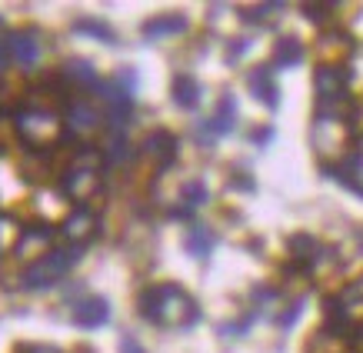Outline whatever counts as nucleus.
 <instances>
[{
	"instance_id": "f03ea898",
	"label": "nucleus",
	"mask_w": 363,
	"mask_h": 353,
	"mask_svg": "<svg viewBox=\"0 0 363 353\" xmlns=\"http://www.w3.org/2000/svg\"><path fill=\"white\" fill-rule=\"evenodd\" d=\"M104 164L107 157L97 147H80L77 157L67 164V170L60 174V190L70 200H87L90 194H97L100 176H104Z\"/></svg>"
},
{
	"instance_id": "9b49d317",
	"label": "nucleus",
	"mask_w": 363,
	"mask_h": 353,
	"mask_svg": "<svg viewBox=\"0 0 363 353\" xmlns=\"http://www.w3.org/2000/svg\"><path fill=\"white\" fill-rule=\"evenodd\" d=\"M233 127H237V97L227 90V94H220L217 113L203 123V133H210V137H223V133H233Z\"/></svg>"
},
{
	"instance_id": "6e6552de",
	"label": "nucleus",
	"mask_w": 363,
	"mask_h": 353,
	"mask_svg": "<svg viewBox=\"0 0 363 353\" xmlns=\"http://www.w3.org/2000/svg\"><path fill=\"white\" fill-rule=\"evenodd\" d=\"M11 40V64L23 67V70H33L37 60H40V40L33 30H13L7 33Z\"/></svg>"
},
{
	"instance_id": "b1692460",
	"label": "nucleus",
	"mask_w": 363,
	"mask_h": 353,
	"mask_svg": "<svg viewBox=\"0 0 363 353\" xmlns=\"http://www.w3.org/2000/svg\"><path fill=\"white\" fill-rule=\"evenodd\" d=\"M286 4H257V11H240L243 21H267L270 13H280Z\"/></svg>"
},
{
	"instance_id": "20e7f679",
	"label": "nucleus",
	"mask_w": 363,
	"mask_h": 353,
	"mask_svg": "<svg viewBox=\"0 0 363 353\" xmlns=\"http://www.w3.org/2000/svg\"><path fill=\"white\" fill-rule=\"evenodd\" d=\"M60 233H64L70 243H77V247H87L90 240H97V233H100L97 213L80 203V207L74 210V213H70L64 223H60Z\"/></svg>"
},
{
	"instance_id": "39448f33",
	"label": "nucleus",
	"mask_w": 363,
	"mask_h": 353,
	"mask_svg": "<svg viewBox=\"0 0 363 353\" xmlns=\"http://www.w3.org/2000/svg\"><path fill=\"white\" fill-rule=\"evenodd\" d=\"M286 247H290V260H294L290 267H294V270H303V274L313 270V267L327 257V247H323L317 237H310V233H294V237L286 240ZM290 267H286V270H290Z\"/></svg>"
},
{
	"instance_id": "7ed1b4c3",
	"label": "nucleus",
	"mask_w": 363,
	"mask_h": 353,
	"mask_svg": "<svg viewBox=\"0 0 363 353\" xmlns=\"http://www.w3.org/2000/svg\"><path fill=\"white\" fill-rule=\"evenodd\" d=\"M80 257H84V247H77V243L50 247L47 254H40L30 267H27V270H23L21 284L27 290H47V287H54V284H60V280L70 274V267L77 264Z\"/></svg>"
},
{
	"instance_id": "f8f14e48",
	"label": "nucleus",
	"mask_w": 363,
	"mask_h": 353,
	"mask_svg": "<svg viewBox=\"0 0 363 353\" xmlns=\"http://www.w3.org/2000/svg\"><path fill=\"white\" fill-rule=\"evenodd\" d=\"M323 323H327V333H333V337H350L353 333L350 307L340 297H327L323 300Z\"/></svg>"
},
{
	"instance_id": "0eeeda50",
	"label": "nucleus",
	"mask_w": 363,
	"mask_h": 353,
	"mask_svg": "<svg viewBox=\"0 0 363 353\" xmlns=\"http://www.w3.org/2000/svg\"><path fill=\"white\" fill-rule=\"evenodd\" d=\"M247 87H250V94L264 103L267 111L280 107V87H277V80H274V67H253L250 74H247Z\"/></svg>"
},
{
	"instance_id": "bb28decb",
	"label": "nucleus",
	"mask_w": 363,
	"mask_h": 353,
	"mask_svg": "<svg viewBox=\"0 0 363 353\" xmlns=\"http://www.w3.org/2000/svg\"><path fill=\"white\" fill-rule=\"evenodd\" d=\"M250 137H253V144H257V147H267L277 137V130H274V127H257Z\"/></svg>"
},
{
	"instance_id": "393cba45",
	"label": "nucleus",
	"mask_w": 363,
	"mask_h": 353,
	"mask_svg": "<svg viewBox=\"0 0 363 353\" xmlns=\"http://www.w3.org/2000/svg\"><path fill=\"white\" fill-rule=\"evenodd\" d=\"M340 300H343V303H347V307H350V303H363V276H360V280H357V284H350V287L343 290V293H340Z\"/></svg>"
},
{
	"instance_id": "1a4fd4ad",
	"label": "nucleus",
	"mask_w": 363,
	"mask_h": 353,
	"mask_svg": "<svg viewBox=\"0 0 363 353\" xmlns=\"http://www.w3.org/2000/svg\"><path fill=\"white\" fill-rule=\"evenodd\" d=\"M60 77L67 80V87H70V90H84V94H90V90L100 87L97 67L90 64V60H84V57H74V60H67L64 70H60Z\"/></svg>"
},
{
	"instance_id": "2eb2a0df",
	"label": "nucleus",
	"mask_w": 363,
	"mask_h": 353,
	"mask_svg": "<svg viewBox=\"0 0 363 353\" xmlns=\"http://www.w3.org/2000/svg\"><path fill=\"white\" fill-rule=\"evenodd\" d=\"M67 127L70 130H94V127H100V113H97V107L94 103H87V100H70L67 103Z\"/></svg>"
},
{
	"instance_id": "5701e85b",
	"label": "nucleus",
	"mask_w": 363,
	"mask_h": 353,
	"mask_svg": "<svg viewBox=\"0 0 363 353\" xmlns=\"http://www.w3.org/2000/svg\"><path fill=\"white\" fill-rule=\"evenodd\" d=\"M300 313H303V300H294V303H290V307L277 317V327H280V330H290V327L300 320Z\"/></svg>"
},
{
	"instance_id": "423d86ee",
	"label": "nucleus",
	"mask_w": 363,
	"mask_h": 353,
	"mask_svg": "<svg viewBox=\"0 0 363 353\" xmlns=\"http://www.w3.org/2000/svg\"><path fill=\"white\" fill-rule=\"evenodd\" d=\"M143 154L154 157L157 160V170L167 174L170 167L177 164V154H180V140H177V133L170 130H154L147 140H143Z\"/></svg>"
},
{
	"instance_id": "aec40b11",
	"label": "nucleus",
	"mask_w": 363,
	"mask_h": 353,
	"mask_svg": "<svg viewBox=\"0 0 363 353\" xmlns=\"http://www.w3.org/2000/svg\"><path fill=\"white\" fill-rule=\"evenodd\" d=\"M104 157H107V164H127L133 157V147H130V140H127V133L123 130L111 133V137L104 140Z\"/></svg>"
},
{
	"instance_id": "f3484780",
	"label": "nucleus",
	"mask_w": 363,
	"mask_h": 353,
	"mask_svg": "<svg viewBox=\"0 0 363 353\" xmlns=\"http://www.w3.org/2000/svg\"><path fill=\"white\" fill-rule=\"evenodd\" d=\"M303 44H300V37H280L274 44V67H297L300 60H303Z\"/></svg>"
},
{
	"instance_id": "a878e982",
	"label": "nucleus",
	"mask_w": 363,
	"mask_h": 353,
	"mask_svg": "<svg viewBox=\"0 0 363 353\" xmlns=\"http://www.w3.org/2000/svg\"><path fill=\"white\" fill-rule=\"evenodd\" d=\"M247 50H250V40H247V37H243V40H233V44L227 47V64H237V57L247 54Z\"/></svg>"
},
{
	"instance_id": "412c9836",
	"label": "nucleus",
	"mask_w": 363,
	"mask_h": 353,
	"mask_svg": "<svg viewBox=\"0 0 363 353\" xmlns=\"http://www.w3.org/2000/svg\"><path fill=\"white\" fill-rule=\"evenodd\" d=\"M74 30L87 33L94 40H104V44H117V33L111 30V23L97 21V17H80V21H74Z\"/></svg>"
},
{
	"instance_id": "dca6fc26",
	"label": "nucleus",
	"mask_w": 363,
	"mask_h": 353,
	"mask_svg": "<svg viewBox=\"0 0 363 353\" xmlns=\"http://www.w3.org/2000/svg\"><path fill=\"white\" fill-rule=\"evenodd\" d=\"M213 243H217V233L210 230L207 223H190L187 230V254L203 260V257L213 254Z\"/></svg>"
},
{
	"instance_id": "4468645a",
	"label": "nucleus",
	"mask_w": 363,
	"mask_h": 353,
	"mask_svg": "<svg viewBox=\"0 0 363 353\" xmlns=\"http://www.w3.org/2000/svg\"><path fill=\"white\" fill-rule=\"evenodd\" d=\"M210 200V190L203 180H190V184H184V190H180V207L170 210V217H184V220H190L194 217V210L203 207Z\"/></svg>"
},
{
	"instance_id": "f257e3e1",
	"label": "nucleus",
	"mask_w": 363,
	"mask_h": 353,
	"mask_svg": "<svg viewBox=\"0 0 363 353\" xmlns=\"http://www.w3.org/2000/svg\"><path fill=\"white\" fill-rule=\"evenodd\" d=\"M137 310H140L143 320L157 323V327H184V330H190L200 320L197 300L190 297L180 284H157V287L140 290Z\"/></svg>"
},
{
	"instance_id": "7c9ffc66",
	"label": "nucleus",
	"mask_w": 363,
	"mask_h": 353,
	"mask_svg": "<svg viewBox=\"0 0 363 353\" xmlns=\"http://www.w3.org/2000/svg\"><path fill=\"white\" fill-rule=\"evenodd\" d=\"M0 27H4V17H0Z\"/></svg>"
},
{
	"instance_id": "6ab92c4d",
	"label": "nucleus",
	"mask_w": 363,
	"mask_h": 353,
	"mask_svg": "<svg viewBox=\"0 0 363 353\" xmlns=\"http://www.w3.org/2000/svg\"><path fill=\"white\" fill-rule=\"evenodd\" d=\"M174 103L180 107V111H197L200 103V84L194 77H187V74H180V77L174 80Z\"/></svg>"
},
{
	"instance_id": "a211bd4d",
	"label": "nucleus",
	"mask_w": 363,
	"mask_h": 353,
	"mask_svg": "<svg viewBox=\"0 0 363 353\" xmlns=\"http://www.w3.org/2000/svg\"><path fill=\"white\" fill-rule=\"evenodd\" d=\"M57 237V230L50 227V223H27L23 227V233H21V240H17V247H13V254H23V250H30V247H50V240Z\"/></svg>"
},
{
	"instance_id": "ddd939ff",
	"label": "nucleus",
	"mask_w": 363,
	"mask_h": 353,
	"mask_svg": "<svg viewBox=\"0 0 363 353\" xmlns=\"http://www.w3.org/2000/svg\"><path fill=\"white\" fill-rule=\"evenodd\" d=\"M190 27V21L184 13H160V17H150L143 23V37L147 40H164V37H177Z\"/></svg>"
},
{
	"instance_id": "c85d7f7f",
	"label": "nucleus",
	"mask_w": 363,
	"mask_h": 353,
	"mask_svg": "<svg viewBox=\"0 0 363 353\" xmlns=\"http://www.w3.org/2000/svg\"><path fill=\"white\" fill-rule=\"evenodd\" d=\"M11 64V40L7 37H0V70Z\"/></svg>"
},
{
	"instance_id": "4be33fe9",
	"label": "nucleus",
	"mask_w": 363,
	"mask_h": 353,
	"mask_svg": "<svg viewBox=\"0 0 363 353\" xmlns=\"http://www.w3.org/2000/svg\"><path fill=\"white\" fill-rule=\"evenodd\" d=\"M333 7H337V4H300L303 17H307V21H313V23H323V21H327V17L333 13Z\"/></svg>"
},
{
	"instance_id": "c756f323",
	"label": "nucleus",
	"mask_w": 363,
	"mask_h": 353,
	"mask_svg": "<svg viewBox=\"0 0 363 353\" xmlns=\"http://www.w3.org/2000/svg\"><path fill=\"white\" fill-rule=\"evenodd\" d=\"M121 353H143V347L133 340V337H123V340H121Z\"/></svg>"
},
{
	"instance_id": "9d476101",
	"label": "nucleus",
	"mask_w": 363,
	"mask_h": 353,
	"mask_svg": "<svg viewBox=\"0 0 363 353\" xmlns=\"http://www.w3.org/2000/svg\"><path fill=\"white\" fill-rule=\"evenodd\" d=\"M107 320H111V303L104 297H87L74 307V323L84 327V330H97Z\"/></svg>"
},
{
	"instance_id": "cd10ccee",
	"label": "nucleus",
	"mask_w": 363,
	"mask_h": 353,
	"mask_svg": "<svg viewBox=\"0 0 363 353\" xmlns=\"http://www.w3.org/2000/svg\"><path fill=\"white\" fill-rule=\"evenodd\" d=\"M17 353H60L57 347H47V343H27V347H21Z\"/></svg>"
}]
</instances>
